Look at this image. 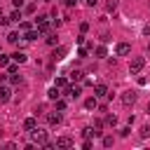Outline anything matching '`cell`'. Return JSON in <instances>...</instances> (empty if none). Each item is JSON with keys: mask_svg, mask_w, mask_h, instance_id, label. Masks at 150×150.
<instances>
[{"mask_svg": "<svg viewBox=\"0 0 150 150\" xmlns=\"http://www.w3.org/2000/svg\"><path fill=\"white\" fill-rule=\"evenodd\" d=\"M148 136H150V127H148V124H145V127H143V129H141V138H148Z\"/></svg>", "mask_w": 150, "mask_h": 150, "instance_id": "cell-23", "label": "cell"}, {"mask_svg": "<svg viewBox=\"0 0 150 150\" xmlns=\"http://www.w3.org/2000/svg\"><path fill=\"white\" fill-rule=\"evenodd\" d=\"M75 2H77V0H66V5H68V7H73Z\"/></svg>", "mask_w": 150, "mask_h": 150, "instance_id": "cell-37", "label": "cell"}, {"mask_svg": "<svg viewBox=\"0 0 150 150\" xmlns=\"http://www.w3.org/2000/svg\"><path fill=\"white\" fill-rule=\"evenodd\" d=\"M23 5V0H14V7H21Z\"/></svg>", "mask_w": 150, "mask_h": 150, "instance_id": "cell-36", "label": "cell"}, {"mask_svg": "<svg viewBox=\"0 0 150 150\" xmlns=\"http://www.w3.org/2000/svg\"><path fill=\"white\" fill-rule=\"evenodd\" d=\"M9 98H12V91L7 87H0V103H7Z\"/></svg>", "mask_w": 150, "mask_h": 150, "instance_id": "cell-9", "label": "cell"}, {"mask_svg": "<svg viewBox=\"0 0 150 150\" xmlns=\"http://www.w3.org/2000/svg\"><path fill=\"white\" fill-rule=\"evenodd\" d=\"M47 42L54 47V45H59V38H56V35H49V38H47Z\"/></svg>", "mask_w": 150, "mask_h": 150, "instance_id": "cell-25", "label": "cell"}, {"mask_svg": "<svg viewBox=\"0 0 150 150\" xmlns=\"http://www.w3.org/2000/svg\"><path fill=\"white\" fill-rule=\"evenodd\" d=\"M12 59H14L16 63H23V61H26V54H23V52H14V54H12Z\"/></svg>", "mask_w": 150, "mask_h": 150, "instance_id": "cell-15", "label": "cell"}, {"mask_svg": "<svg viewBox=\"0 0 150 150\" xmlns=\"http://www.w3.org/2000/svg\"><path fill=\"white\" fill-rule=\"evenodd\" d=\"M148 49H150V42H148Z\"/></svg>", "mask_w": 150, "mask_h": 150, "instance_id": "cell-40", "label": "cell"}, {"mask_svg": "<svg viewBox=\"0 0 150 150\" xmlns=\"http://www.w3.org/2000/svg\"><path fill=\"white\" fill-rule=\"evenodd\" d=\"M122 103H124L127 108L134 105V103H136V91H124V94H122Z\"/></svg>", "mask_w": 150, "mask_h": 150, "instance_id": "cell-4", "label": "cell"}, {"mask_svg": "<svg viewBox=\"0 0 150 150\" xmlns=\"http://www.w3.org/2000/svg\"><path fill=\"white\" fill-rule=\"evenodd\" d=\"M96 105H98V103H96V96H91V98H87V101H84V108H87V110H94Z\"/></svg>", "mask_w": 150, "mask_h": 150, "instance_id": "cell-14", "label": "cell"}, {"mask_svg": "<svg viewBox=\"0 0 150 150\" xmlns=\"http://www.w3.org/2000/svg\"><path fill=\"white\" fill-rule=\"evenodd\" d=\"M59 96H61V94H59V87H56V84H54V87H52V89H49V91H47V98H52V101H56V98H59Z\"/></svg>", "mask_w": 150, "mask_h": 150, "instance_id": "cell-12", "label": "cell"}, {"mask_svg": "<svg viewBox=\"0 0 150 150\" xmlns=\"http://www.w3.org/2000/svg\"><path fill=\"white\" fill-rule=\"evenodd\" d=\"M35 127H38V120H35V117H28V120L23 122V129H28V131L35 129Z\"/></svg>", "mask_w": 150, "mask_h": 150, "instance_id": "cell-13", "label": "cell"}, {"mask_svg": "<svg viewBox=\"0 0 150 150\" xmlns=\"http://www.w3.org/2000/svg\"><path fill=\"white\" fill-rule=\"evenodd\" d=\"M105 7H108V12H115V9H117V0H108Z\"/></svg>", "mask_w": 150, "mask_h": 150, "instance_id": "cell-19", "label": "cell"}, {"mask_svg": "<svg viewBox=\"0 0 150 150\" xmlns=\"http://www.w3.org/2000/svg\"><path fill=\"white\" fill-rule=\"evenodd\" d=\"M56 110H66V101H59L56 98Z\"/></svg>", "mask_w": 150, "mask_h": 150, "instance_id": "cell-29", "label": "cell"}, {"mask_svg": "<svg viewBox=\"0 0 150 150\" xmlns=\"http://www.w3.org/2000/svg\"><path fill=\"white\" fill-rule=\"evenodd\" d=\"M19 19H21V12H12L9 14V21H19Z\"/></svg>", "mask_w": 150, "mask_h": 150, "instance_id": "cell-24", "label": "cell"}, {"mask_svg": "<svg viewBox=\"0 0 150 150\" xmlns=\"http://www.w3.org/2000/svg\"><path fill=\"white\" fill-rule=\"evenodd\" d=\"M96 96H108V87L105 84H96Z\"/></svg>", "mask_w": 150, "mask_h": 150, "instance_id": "cell-16", "label": "cell"}, {"mask_svg": "<svg viewBox=\"0 0 150 150\" xmlns=\"http://www.w3.org/2000/svg\"><path fill=\"white\" fill-rule=\"evenodd\" d=\"M35 23H38V33H40V35L49 30V23H47V16H40V19H35Z\"/></svg>", "mask_w": 150, "mask_h": 150, "instance_id": "cell-5", "label": "cell"}, {"mask_svg": "<svg viewBox=\"0 0 150 150\" xmlns=\"http://www.w3.org/2000/svg\"><path fill=\"white\" fill-rule=\"evenodd\" d=\"M52 56H54V61H61V59L66 56V47H59V49H54V54H52Z\"/></svg>", "mask_w": 150, "mask_h": 150, "instance_id": "cell-11", "label": "cell"}, {"mask_svg": "<svg viewBox=\"0 0 150 150\" xmlns=\"http://www.w3.org/2000/svg\"><path fill=\"white\" fill-rule=\"evenodd\" d=\"M77 56H80V59H84V56H87V49H84V47H82V49H77Z\"/></svg>", "mask_w": 150, "mask_h": 150, "instance_id": "cell-33", "label": "cell"}, {"mask_svg": "<svg viewBox=\"0 0 150 150\" xmlns=\"http://www.w3.org/2000/svg\"><path fill=\"white\" fill-rule=\"evenodd\" d=\"M38 38H40L38 30H26V35H23V40H28V42H33V40H38Z\"/></svg>", "mask_w": 150, "mask_h": 150, "instance_id": "cell-10", "label": "cell"}, {"mask_svg": "<svg viewBox=\"0 0 150 150\" xmlns=\"http://www.w3.org/2000/svg\"><path fill=\"white\" fill-rule=\"evenodd\" d=\"M9 82H12V84H21V82H23V77H21L19 73H12V77H9Z\"/></svg>", "mask_w": 150, "mask_h": 150, "instance_id": "cell-17", "label": "cell"}, {"mask_svg": "<svg viewBox=\"0 0 150 150\" xmlns=\"http://www.w3.org/2000/svg\"><path fill=\"white\" fill-rule=\"evenodd\" d=\"M148 112H150V101H148Z\"/></svg>", "mask_w": 150, "mask_h": 150, "instance_id": "cell-38", "label": "cell"}, {"mask_svg": "<svg viewBox=\"0 0 150 150\" xmlns=\"http://www.w3.org/2000/svg\"><path fill=\"white\" fill-rule=\"evenodd\" d=\"M70 145H73V138H68V136L56 138V148H70Z\"/></svg>", "mask_w": 150, "mask_h": 150, "instance_id": "cell-8", "label": "cell"}, {"mask_svg": "<svg viewBox=\"0 0 150 150\" xmlns=\"http://www.w3.org/2000/svg\"><path fill=\"white\" fill-rule=\"evenodd\" d=\"M9 63V56H5V54H0V66H7Z\"/></svg>", "mask_w": 150, "mask_h": 150, "instance_id": "cell-30", "label": "cell"}, {"mask_svg": "<svg viewBox=\"0 0 150 150\" xmlns=\"http://www.w3.org/2000/svg\"><path fill=\"white\" fill-rule=\"evenodd\" d=\"M30 136H33V141L40 143V145L47 143V131H45V129H38V127H35V129H30Z\"/></svg>", "mask_w": 150, "mask_h": 150, "instance_id": "cell-1", "label": "cell"}, {"mask_svg": "<svg viewBox=\"0 0 150 150\" xmlns=\"http://www.w3.org/2000/svg\"><path fill=\"white\" fill-rule=\"evenodd\" d=\"M16 40H19V33H9V35H7V42L16 45Z\"/></svg>", "mask_w": 150, "mask_h": 150, "instance_id": "cell-18", "label": "cell"}, {"mask_svg": "<svg viewBox=\"0 0 150 150\" xmlns=\"http://www.w3.org/2000/svg\"><path fill=\"white\" fill-rule=\"evenodd\" d=\"M129 131H131V127H124V129H120V136H129Z\"/></svg>", "mask_w": 150, "mask_h": 150, "instance_id": "cell-32", "label": "cell"}, {"mask_svg": "<svg viewBox=\"0 0 150 150\" xmlns=\"http://www.w3.org/2000/svg\"><path fill=\"white\" fill-rule=\"evenodd\" d=\"M80 30H82V33H87V30H89V23H87V21H82V23H80Z\"/></svg>", "mask_w": 150, "mask_h": 150, "instance_id": "cell-31", "label": "cell"}, {"mask_svg": "<svg viewBox=\"0 0 150 150\" xmlns=\"http://www.w3.org/2000/svg\"><path fill=\"white\" fill-rule=\"evenodd\" d=\"M19 28H21V30H30V23H28V21H21Z\"/></svg>", "mask_w": 150, "mask_h": 150, "instance_id": "cell-27", "label": "cell"}, {"mask_svg": "<svg viewBox=\"0 0 150 150\" xmlns=\"http://www.w3.org/2000/svg\"><path fill=\"white\" fill-rule=\"evenodd\" d=\"M115 52H117V56H127V54L131 52V45H129V42H120V45L115 47Z\"/></svg>", "mask_w": 150, "mask_h": 150, "instance_id": "cell-6", "label": "cell"}, {"mask_svg": "<svg viewBox=\"0 0 150 150\" xmlns=\"http://www.w3.org/2000/svg\"><path fill=\"white\" fill-rule=\"evenodd\" d=\"M63 89H66V91H63V94H66V96H68V98H77V96H80V94H82V87H80V84H73V87H68V84H66V87H63Z\"/></svg>", "mask_w": 150, "mask_h": 150, "instance_id": "cell-2", "label": "cell"}, {"mask_svg": "<svg viewBox=\"0 0 150 150\" xmlns=\"http://www.w3.org/2000/svg\"><path fill=\"white\" fill-rule=\"evenodd\" d=\"M9 23V16H0V26H7Z\"/></svg>", "mask_w": 150, "mask_h": 150, "instance_id": "cell-34", "label": "cell"}, {"mask_svg": "<svg viewBox=\"0 0 150 150\" xmlns=\"http://www.w3.org/2000/svg\"><path fill=\"white\" fill-rule=\"evenodd\" d=\"M47 122H49L52 127L59 124V122H61V112H56V110H54V112H47Z\"/></svg>", "mask_w": 150, "mask_h": 150, "instance_id": "cell-7", "label": "cell"}, {"mask_svg": "<svg viewBox=\"0 0 150 150\" xmlns=\"http://www.w3.org/2000/svg\"><path fill=\"white\" fill-rule=\"evenodd\" d=\"M105 54H108V52H105V47H96V56H98V59H103Z\"/></svg>", "mask_w": 150, "mask_h": 150, "instance_id": "cell-20", "label": "cell"}, {"mask_svg": "<svg viewBox=\"0 0 150 150\" xmlns=\"http://www.w3.org/2000/svg\"><path fill=\"white\" fill-rule=\"evenodd\" d=\"M143 66H145V59H143V56H136V59L131 61V66H129V70H131V73H138V70H141Z\"/></svg>", "mask_w": 150, "mask_h": 150, "instance_id": "cell-3", "label": "cell"}, {"mask_svg": "<svg viewBox=\"0 0 150 150\" xmlns=\"http://www.w3.org/2000/svg\"><path fill=\"white\" fill-rule=\"evenodd\" d=\"M105 122H108V124H112V127H115V124H117V115H108V117H105Z\"/></svg>", "mask_w": 150, "mask_h": 150, "instance_id": "cell-22", "label": "cell"}, {"mask_svg": "<svg viewBox=\"0 0 150 150\" xmlns=\"http://www.w3.org/2000/svg\"><path fill=\"white\" fill-rule=\"evenodd\" d=\"M103 145L110 148V145H112V136H103Z\"/></svg>", "mask_w": 150, "mask_h": 150, "instance_id": "cell-26", "label": "cell"}, {"mask_svg": "<svg viewBox=\"0 0 150 150\" xmlns=\"http://www.w3.org/2000/svg\"><path fill=\"white\" fill-rule=\"evenodd\" d=\"M68 82H66V77H56V87H66Z\"/></svg>", "mask_w": 150, "mask_h": 150, "instance_id": "cell-28", "label": "cell"}, {"mask_svg": "<svg viewBox=\"0 0 150 150\" xmlns=\"http://www.w3.org/2000/svg\"><path fill=\"white\" fill-rule=\"evenodd\" d=\"M70 80H82V70H73L70 73Z\"/></svg>", "mask_w": 150, "mask_h": 150, "instance_id": "cell-21", "label": "cell"}, {"mask_svg": "<svg viewBox=\"0 0 150 150\" xmlns=\"http://www.w3.org/2000/svg\"><path fill=\"white\" fill-rule=\"evenodd\" d=\"M45 2H52V0H45Z\"/></svg>", "mask_w": 150, "mask_h": 150, "instance_id": "cell-39", "label": "cell"}, {"mask_svg": "<svg viewBox=\"0 0 150 150\" xmlns=\"http://www.w3.org/2000/svg\"><path fill=\"white\" fill-rule=\"evenodd\" d=\"M96 2H98V0H87V5H89V7H96Z\"/></svg>", "mask_w": 150, "mask_h": 150, "instance_id": "cell-35", "label": "cell"}]
</instances>
